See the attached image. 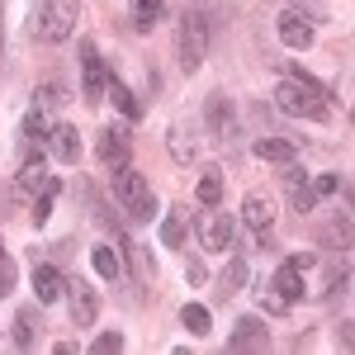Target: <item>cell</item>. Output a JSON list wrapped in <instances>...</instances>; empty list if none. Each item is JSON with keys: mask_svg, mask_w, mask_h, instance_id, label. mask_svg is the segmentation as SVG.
Wrapping results in <instances>:
<instances>
[{"mask_svg": "<svg viewBox=\"0 0 355 355\" xmlns=\"http://www.w3.org/2000/svg\"><path fill=\"white\" fill-rule=\"evenodd\" d=\"M180 322L194 331V336H204V331H214V318H209V308L204 303H185V313H180Z\"/></svg>", "mask_w": 355, "mask_h": 355, "instance_id": "24", "label": "cell"}, {"mask_svg": "<svg viewBox=\"0 0 355 355\" xmlns=\"http://www.w3.org/2000/svg\"><path fill=\"white\" fill-rule=\"evenodd\" d=\"M166 147H171V157H175L180 166H190V162H194V152H199V123H194L190 114L171 123V137H166Z\"/></svg>", "mask_w": 355, "mask_h": 355, "instance_id": "10", "label": "cell"}, {"mask_svg": "<svg viewBox=\"0 0 355 355\" xmlns=\"http://www.w3.org/2000/svg\"><path fill=\"white\" fill-rule=\"evenodd\" d=\"M199 242H204V251H227V246H232V218H227V214H204Z\"/></svg>", "mask_w": 355, "mask_h": 355, "instance_id": "12", "label": "cell"}, {"mask_svg": "<svg viewBox=\"0 0 355 355\" xmlns=\"http://www.w3.org/2000/svg\"><path fill=\"white\" fill-rule=\"evenodd\" d=\"M81 24V0H38L33 5V33L43 43H67Z\"/></svg>", "mask_w": 355, "mask_h": 355, "instance_id": "2", "label": "cell"}, {"mask_svg": "<svg viewBox=\"0 0 355 355\" xmlns=\"http://www.w3.org/2000/svg\"><path fill=\"white\" fill-rule=\"evenodd\" d=\"M275 110L289 119H322L327 114V90L313 81L308 71H289L275 85Z\"/></svg>", "mask_w": 355, "mask_h": 355, "instance_id": "1", "label": "cell"}, {"mask_svg": "<svg viewBox=\"0 0 355 355\" xmlns=\"http://www.w3.org/2000/svg\"><path fill=\"white\" fill-rule=\"evenodd\" d=\"M204 57H209V19H204L199 5H190V15L180 19V67L185 71H199Z\"/></svg>", "mask_w": 355, "mask_h": 355, "instance_id": "4", "label": "cell"}, {"mask_svg": "<svg viewBox=\"0 0 355 355\" xmlns=\"http://www.w3.org/2000/svg\"><path fill=\"white\" fill-rule=\"evenodd\" d=\"M95 355H114V351H123V336L119 331H105V336H95V346H90Z\"/></svg>", "mask_w": 355, "mask_h": 355, "instance_id": "30", "label": "cell"}, {"mask_svg": "<svg viewBox=\"0 0 355 355\" xmlns=\"http://www.w3.org/2000/svg\"><path fill=\"white\" fill-rule=\"evenodd\" d=\"M90 261H95V270L105 275V279H119V275H123V256H119L114 246H95Z\"/></svg>", "mask_w": 355, "mask_h": 355, "instance_id": "22", "label": "cell"}, {"mask_svg": "<svg viewBox=\"0 0 355 355\" xmlns=\"http://www.w3.org/2000/svg\"><path fill=\"white\" fill-rule=\"evenodd\" d=\"M67 294H71V318H76V327H95V318H100L95 289H90L85 279H67Z\"/></svg>", "mask_w": 355, "mask_h": 355, "instance_id": "11", "label": "cell"}, {"mask_svg": "<svg viewBox=\"0 0 355 355\" xmlns=\"http://www.w3.org/2000/svg\"><path fill=\"white\" fill-rule=\"evenodd\" d=\"M33 105H38V110H57V105H67V90H62L57 81L38 85V90H33Z\"/></svg>", "mask_w": 355, "mask_h": 355, "instance_id": "25", "label": "cell"}, {"mask_svg": "<svg viewBox=\"0 0 355 355\" xmlns=\"http://www.w3.org/2000/svg\"><path fill=\"white\" fill-rule=\"evenodd\" d=\"M48 133H53V119H48V110H38V105H33V114L24 119V137L38 142V137H48Z\"/></svg>", "mask_w": 355, "mask_h": 355, "instance_id": "26", "label": "cell"}, {"mask_svg": "<svg viewBox=\"0 0 355 355\" xmlns=\"http://www.w3.org/2000/svg\"><path fill=\"white\" fill-rule=\"evenodd\" d=\"M318 190H322V194H336V190H341V180H336V175H318Z\"/></svg>", "mask_w": 355, "mask_h": 355, "instance_id": "33", "label": "cell"}, {"mask_svg": "<svg viewBox=\"0 0 355 355\" xmlns=\"http://www.w3.org/2000/svg\"><path fill=\"white\" fill-rule=\"evenodd\" d=\"M218 199H223V171H204V175H199V204L214 209Z\"/></svg>", "mask_w": 355, "mask_h": 355, "instance_id": "23", "label": "cell"}, {"mask_svg": "<svg viewBox=\"0 0 355 355\" xmlns=\"http://www.w3.org/2000/svg\"><path fill=\"white\" fill-rule=\"evenodd\" d=\"M128 147H133V142H128L123 128H105V133H100V162L110 166V171H123V166H128Z\"/></svg>", "mask_w": 355, "mask_h": 355, "instance_id": "14", "label": "cell"}, {"mask_svg": "<svg viewBox=\"0 0 355 355\" xmlns=\"http://www.w3.org/2000/svg\"><path fill=\"white\" fill-rule=\"evenodd\" d=\"M57 190H62V180L48 171L43 157H28V162L19 166V194H57Z\"/></svg>", "mask_w": 355, "mask_h": 355, "instance_id": "9", "label": "cell"}, {"mask_svg": "<svg viewBox=\"0 0 355 355\" xmlns=\"http://www.w3.org/2000/svg\"><path fill=\"white\" fill-rule=\"evenodd\" d=\"M223 284H227V289H223L227 299H232V294H237V289H242V284H246V261H242V256H237V261L227 266V275H223Z\"/></svg>", "mask_w": 355, "mask_h": 355, "instance_id": "28", "label": "cell"}, {"mask_svg": "<svg viewBox=\"0 0 355 355\" xmlns=\"http://www.w3.org/2000/svg\"><path fill=\"white\" fill-rule=\"evenodd\" d=\"M128 15H133V28L147 33V28L166 15V0H133V5H128Z\"/></svg>", "mask_w": 355, "mask_h": 355, "instance_id": "20", "label": "cell"}, {"mask_svg": "<svg viewBox=\"0 0 355 355\" xmlns=\"http://www.w3.org/2000/svg\"><path fill=\"white\" fill-rule=\"evenodd\" d=\"M185 275H190V284H204V279H209V270H204L199 261H190V266H185Z\"/></svg>", "mask_w": 355, "mask_h": 355, "instance_id": "32", "label": "cell"}, {"mask_svg": "<svg viewBox=\"0 0 355 355\" xmlns=\"http://www.w3.org/2000/svg\"><path fill=\"white\" fill-rule=\"evenodd\" d=\"M110 100L128 114V119H137V114H142V110H137V100H133V90H128V85H119V81H110Z\"/></svg>", "mask_w": 355, "mask_h": 355, "instance_id": "27", "label": "cell"}, {"mask_svg": "<svg viewBox=\"0 0 355 355\" xmlns=\"http://www.w3.org/2000/svg\"><path fill=\"white\" fill-rule=\"evenodd\" d=\"M114 199H119V209H123L128 218H157L152 185H147V175H142V171H133V166L114 171Z\"/></svg>", "mask_w": 355, "mask_h": 355, "instance_id": "3", "label": "cell"}, {"mask_svg": "<svg viewBox=\"0 0 355 355\" xmlns=\"http://www.w3.org/2000/svg\"><path fill=\"white\" fill-rule=\"evenodd\" d=\"M242 223L251 227V237L266 246V242H270V227H275V199L266 190H251L242 199Z\"/></svg>", "mask_w": 355, "mask_h": 355, "instance_id": "5", "label": "cell"}, {"mask_svg": "<svg viewBox=\"0 0 355 355\" xmlns=\"http://www.w3.org/2000/svg\"><path fill=\"white\" fill-rule=\"evenodd\" d=\"M81 71H85V100H105L110 95V67L100 62L95 43H81Z\"/></svg>", "mask_w": 355, "mask_h": 355, "instance_id": "8", "label": "cell"}, {"mask_svg": "<svg viewBox=\"0 0 355 355\" xmlns=\"http://www.w3.org/2000/svg\"><path fill=\"white\" fill-rule=\"evenodd\" d=\"M270 289L279 294L284 303H299L303 294H308V279H303V270L294 266V261H284L279 270H275V279H270Z\"/></svg>", "mask_w": 355, "mask_h": 355, "instance_id": "13", "label": "cell"}, {"mask_svg": "<svg viewBox=\"0 0 355 355\" xmlns=\"http://www.w3.org/2000/svg\"><path fill=\"white\" fill-rule=\"evenodd\" d=\"M270 346V327H261V318H242L232 331V351H261Z\"/></svg>", "mask_w": 355, "mask_h": 355, "instance_id": "16", "label": "cell"}, {"mask_svg": "<svg viewBox=\"0 0 355 355\" xmlns=\"http://www.w3.org/2000/svg\"><path fill=\"white\" fill-rule=\"evenodd\" d=\"M256 157H261V162H275V166H294L299 142H289V137H261V142H256Z\"/></svg>", "mask_w": 355, "mask_h": 355, "instance_id": "18", "label": "cell"}, {"mask_svg": "<svg viewBox=\"0 0 355 355\" xmlns=\"http://www.w3.org/2000/svg\"><path fill=\"white\" fill-rule=\"evenodd\" d=\"M33 327H38V322H33V313H19V318H15V341H19V346H33Z\"/></svg>", "mask_w": 355, "mask_h": 355, "instance_id": "29", "label": "cell"}, {"mask_svg": "<svg viewBox=\"0 0 355 355\" xmlns=\"http://www.w3.org/2000/svg\"><path fill=\"white\" fill-rule=\"evenodd\" d=\"M289 180H294V209H299V214H313L318 199H322L318 180H303V171H289Z\"/></svg>", "mask_w": 355, "mask_h": 355, "instance_id": "19", "label": "cell"}, {"mask_svg": "<svg viewBox=\"0 0 355 355\" xmlns=\"http://www.w3.org/2000/svg\"><path fill=\"white\" fill-rule=\"evenodd\" d=\"M0 289H15V261L5 256V242H0Z\"/></svg>", "mask_w": 355, "mask_h": 355, "instance_id": "31", "label": "cell"}, {"mask_svg": "<svg viewBox=\"0 0 355 355\" xmlns=\"http://www.w3.org/2000/svg\"><path fill=\"white\" fill-rule=\"evenodd\" d=\"M62 294H67V279H62L53 266H38V270H33V299L38 303H57Z\"/></svg>", "mask_w": 355, "mask_h": 355, "instance_id": "17", "label": "cell"}, {"mask_svg": "<svg viewBox=\"0 0 355 355\" xmlns=\"http://www.w3.org/2000/svg\"><path fill=\"white\" fill-rule=\"evenodd\" d=\"M48 147H53L57 162H81V133L71 128V123H53V133H48Z\"/></svg>", "mask_w": 355, "mask_h": 355, "instance_id": "15", "label": "cell"}, {"mask_svg": "<svg viewBox=\"0 0 355 355\" xmlns=\"http://www.w3.org/2000/svg\"><path fill=\"white\" fill-rule=\"evenodd\" d=\"M313 19L303 15V10H279V43L284 48H294V53H303V48H313Z\"/></svg>", "mask_w": 355, "mask_h": 355, "instance_id": "7", "label": "cell"}, {"mask_svg": "<svg viewBox=\"0 0 355 355\" xmlns=\"http://www.w3.org/2000/svg\"><path fill=\"white\" fill-rule=\"evenodd\" d=\"M185 232H190V218H185L180 209H171V214L162 218V246H171V251H175V246L185 242Z\"/></svg>", "mask_w": 355, "mask_h": 355, "instance_id": "21", "label": "cell"}, {"mask_svg": "<svg viewBox=\"0 0 355 355\" xmlns=\"http://www.w3.org/2000/svg\"><path fill=\"white\" fill-rule=\"evenodd\" d=\"M204 128L214 142H232L237 137V114H232V100L227 95H209V105H204Z\"/></svg>", "mask_w": 355, "mask_h": 355, "instance_id": "6", "label": "cell"}]
</instances>
